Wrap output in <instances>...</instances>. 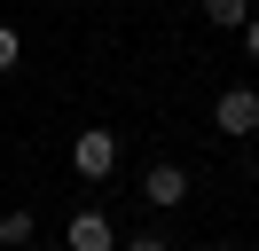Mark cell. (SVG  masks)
Instances as JSON below:
<instances>
[{"mask_svg":"<svg viewBox=\"0 0 259 251\" xmlns=\"http://www.w3.org/2000/svg\"><path fill=\"white\" fill-rule=\"evenodd\" d=\"M48 251H63V243H48Z\"/></svg>","mask_w":259,"mask_h":251,"instance_id":"cell-10","label":"cell"},{"mask_svg":"<svg viewBox=\"0 0 259 251\" xmlns=\"http://www.w3.org/2000/svg\"><path fill=\"white\" fill-rule=\"evenodd\" d=\"M71 165H79V181H102V173H118V134H110V126H87V134L71 141Z\"/></svg>","mask_w":259,"mask_h":251,"instance_id":"cell-1","label":"cell"},{"mask_svg":"<svg viewBox=\"0 0 259 251\" xmlns=\"http://www.w3.org/2000/svg\"><path fill=\"white\" fill-rule=\"evenodd\" d=\"M32 243V212H0V251H24Z\"/></svg>","mask_w":259,"mask_h":251,"instance_id":"cell-6","label":"cell"},{"mask_svg":"<svg viewBox=\"0 0 259 251\" xmlns=\"http://www.w3.org/2000/svg\"><path fill=\"white\" fill-rule=\"evenodd\" d=\"M181 196H189V173H181V165H149V173H142V204H157V212H173Z\"/></svg>","mask_w":259,"mask_h":251,"instance_id":"cell-4","label":"cell"},{"mask_svg":"<svg viewBox=\"0 0 259 251\" xmlns=\"http://www.w3.org/2000/svg\"><path fill=\"white\" fill-rule=\"evenodd\" d=\"M126 251H173V243H165L157 228H142V235H126Z\"/></svg>","mask_w":259,"mask_h":251,"instance_id":"cell-8","label":"cell"},{"mask_svg":"<svg viewBox=\"0 0 259 251\" xmlns=\"http://www.w3.org/2000/svg\"><path fill=\"white\" fill-rule=\"evenodd\" d=\"M16 63H24V39H16L8 24H0V71H16Z\"/></svg>","mask_w":259,"mask_h":251,"instance_id":"cell-7","label":"cell"},{"mask_svg":"<svg viewBox=\"0 0 259 251\" xmlns=\"http://www.w3.org/2000/svg\"><path fill=\"white\" fill-rule=\"evenodd\" d=\"M212 126H220V134H236V141L259 134V94H251V87H228L220 102H212Z\"/></svg>","mask_w":259,"mask_h":251,"instance_id":"cell-2","label":"cell"},{"mask_svg":"<svg viewBox=\"0 0 259 251\" xmlns=\"http://www.w3.org/2000/svg\"><path fill=\"white\" fill-rule=\"evenodd\" d=\"M243 47H251V63H259V16H251V24H243Z\"/></svg>","mask_w":259,"mask_h":251,"instance_id":"cell-9","label":"cell"},{"mask_svg":"<svg viewBox=\"0 0 259 251\" xmlns=\"http://www.w3.org/2000/svg\"><path fill=\"white\" fill-rule=\"evenodd\" d=\"M196 8H204V24H220V31H243V24H251V0H196Z\"/></svg>","mask_w":259,"mask_h":251,"instance_id":"cell-5","label":"cell"},{"mask_svg":"<svg viewBox=\"0 0 259 251\" xmlns=\"http://www.w3.org/2000/svg\"><path fill=\"white\" fill-rule=\"evenodd\" d=\"M63 251H118V228H110V212H71V228H63Z\"/></svg>","mask_w":259,"mask_h":251,"instance_id":"cell-3","label":"cell"}]
</instances>
